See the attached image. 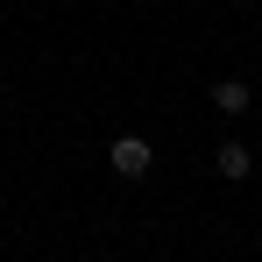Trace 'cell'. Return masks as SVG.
I'll return each mask as SVG.
<instances>
[{"instance_id":"obj_1","label":"cell","mask_w":262,"mask_h":262,"mask_svg":"<svg viewBox=\"0 0 262 262\" xmlns=\"http://www.w3.org/2000/svg\"><path fill=\"white\" fill-rule=\"evenodd\" d=\"M114 170L121 177H149V142H142V135H121V142H114Z\"/></svg>"},{"instance_id":"obj_2","label":"cell","mask_w":262,"mask_h":262,"mask_svg":"<svg viewBox=\"0 0 262 262\" xmlns=\"http://www.w3.org/2000/svg\"><path fill=\"white\" fill-rule=\"evenodd\" d=\"M213 106H220V114H241V106H248V85H241V78H220V85H213Z\"/></svg>"},{"instance_id":"obj_3","label":"cell","mask_w":262,"mask_h":262,"mask_svg":"<svg viewBox=\"0 0 262 262\" xmlns=\"http://www.w3.org/2000/svg\"><path fill=\"white\" fill-rule=\"evenodd\" d=\"M248 170H255V163H248V149H241V142H227V149H220V177H234V184H241Z\"/></svg>"}]
</instances>
